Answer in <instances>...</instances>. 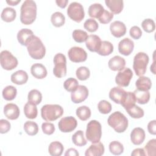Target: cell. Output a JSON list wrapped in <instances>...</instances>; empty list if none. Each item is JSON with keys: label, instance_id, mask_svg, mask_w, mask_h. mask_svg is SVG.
<instances>
[{"label": "cell", "instance_id": "51", "mask_svg": "<svg viewBox=\"0 0 156 156\" xmlns=\"http://www.w3.org/2000/svg\"><path fill=\"white\" fill-rule=\"evenodd\" d=\"M129 34H130V36L133 39L138 40L141 37L142 31L138 26H133L130 28L129 31Z\"/></svg>", "mask_w": 156, "mask_h": 156}, {"label": "cell", "instance_id": "6", "mask_svg": "<svg viewBox=\"0 0 156 156\" xmlns=\"http://www.w3.org/2000/svg\"><path fill=\"white\" fill-rule=\"evenodd\" d=\"M149 60L148 55L143 52H139L135 55L133 68L136 76H142L146 73Z\"/></svg>", "mask_w": 156, "mask_h": 156}, {"label": "cell", "instance_id": "54", "mask_svg": "<svg viewBox=\"0 0 156 156\" xmlns=\"http://www.w3.org/2000/svg\"><path fill=\"white\" fill-rule=\"evenodd\" d=\"M132 156H144L146 155L145 151L142 148L135 149L131 153Z\"/></svg>", "mask_w": 156, "mask_h": 156}, {"label": "cell", "instance_id": "55", "mask_svg": "<svg viewBox=\"0 0 156 156\" xmlns=\"http://www.w3.org/2000/svg\"><path fill=\"white\" fill-rule=\"evenodd\" d=\"M79 152L74 148H69L67 149L65 154V156H79Z\"/></svg>", "mask_w": 156, "mask_h": 156}, {"label": "cell", "instance_id": "10", "mask_svg": "<svg viewBox=\"0 0 156 156\" xmlns=\"http://www.w3.org/2000/svg\"><path fill=\"white\" fill-rule=\"evenodd\" d=\"M133 76V73L129 68H124L119 71L115 77V82L119 87H126L130 82Z\"/></svg>", "mask_w": 156, "mask_h": 156}, {"label": "cell", "instance_id": "43", "mask_svg": "<svg viewBox=\"0 0 156 156\" xmlns=\"http://www.w3.org/2000/svg\"><path fill=\"white\" fill-rule=\"evenodd\" d=\"M146 155L154 156L156 154V140H150L144 146Z\"/></svg>", "mask_w": 156, "mask_h": 156}, {"label": "cell", "instance_id": "9", "mask_svg": "<svg viewBox=\"0 0 156 156\" xmlns=\"http://www.w3.org/2000/svg\"><path fill=\"white\" fill-rule=\"evenodd\" d=\"M0 63L3 69L10 71L18 66V62L10 51L4 50L0 54Z\"/></svg>", "mask_w": 156, "mask_h": 156}, {"label": "cell", "instance_id": "23", "mask_svg": "<svg viewBox=\"0 0 156 156\" xmlns=\"http://www.w3.org/2000/svg\"><path fill=\"white\" fill-rule=\"evenodd\" d=\"M105 149L104 144L101 142L93 143L86 150L85 152V156H101L104 153Z\"/></svg>", "mask_w": 156, "mask_h": 156}, {"label": "cell", "instance_id": "49", "mask_svg": "<svg viewBox=\"0 0 156 156\" xmlns=\"http://www.w3.org/2000/svg\"><path fill=\"white\" fill-rule=\"evenodd\" d=\"M113 18V14L107 10H104L103 13L98 18L99 21L102 24H107L110 23Z\"/></svg>", "mask_w": 156, "mask_h": 156}, {"label": "cell", "instance_id": "35", "mask_svg": "<svg viewBox=\"0 0 156 156\" xmlns=\"http://www.w3.org/2000/svg\"><path fill=\"white\" fill-rule=\"evenodd\" d=\"M128 114L134 119H139L143 117L144 113V110L136 105H133L126 109Z\"/></svg>", "mask_w": 156, "mask_h": 156}, {"label": "cell", "instance_id": "50", "mask_svg": "<svg viewBox=\"0 0 156 156\" xmlns=\"http://www.w3.org/2000/svg\"><path fill=\"white\" fill-rule=\"evenodd\" d=\"M41 129L43 132L46 135H52L55 131V126L51 122H43L41 124Z\"/></svg>", "mask_w": 156, "mask_h": 156}, {"label": "cell", "instance_id": "7", "mask_svg": "<svg viewBox=\"0 0 156 156\" xmlns=\"http://www.w3.org/2000/svg\"><path fill=\"white\" fill-rule=\"evenodd\" d=\"M54 67L53 73L58 78L65 77L66 75V59L64 54L58 53L54 57Z\"/></svg>", "mask_w": 156, "mask_h": 156}, {"label": "cell", "instance_id": "2", "mask_svg": "<svg viewBox=\"0 0 156 156\" xmlns=\"http://www.w3.org/2000/svg\"><path fill=\"white\" fill-rule=\"evenodd\" d=\"M108 124L117 133L124 132L128 127V119L120 112H115L112 113L108 119Z\"/></svg>", "mask_w": 156, "mask_h": 156}, {"label": "cell", "instance_id": "36", "mask_svg": "<svg viewBox=\"0 0 156 156\" xmlns=\"http://www.w3.org/2000/svg\"><path fill=\"white\" fill-rule=\"evenodd\" d=\"M76 113L77 117L82 121H86L91 116V110L86 105H82L78 107L76 109Z\"/></svg>", "mask_w": 156, "mask_h": 156}, {"label": "cell", "instance_id": "17", "mask_svg": "<svg viewBox=\"0 0 156 156\" xmlns=\"http://www.w3.org/2000/svg\"><path fill=\"white\" fill-rule=\"evenodd\" d=\"M34 36L33 31L30 29L27 28L21 29L17 34V40L20 44L26 46Z\"/></svg>", "mask_w": 156, "mask_h": 156}, {"label": "cell", "instance_id": "3", "mask_svg": "<svg viewBox=\"0 0 156 156\" xmlns=\"http://www.w3.org/2000/svg\"><path fill=\"white\" fill-rule=\"evenodd\" d=\"M29 55L34 59L40 60L43 58L46 54V48L41 39L34 36L26 46Z\"/></svg>", "mask_w": 156, "mask_h": 156}, {"label": "cell", "instance_id": "26", "mask_svg": "<svg viewBox=\"0 0 156 156\" xmlns=\"http://www.w3.org/2000/svg\"><path fill=\"white\" fill-rule=\"evenodd\" d=\"M24 113L28 119H35L37 116L38 110L37 105L32 102L28 101L24 107Z\"/></svg>", "mask_w": 156, "mask_h": 156}, {"label": "cell", "instance_id": "30", "mask_svg": "<svg viewBox=\"0 0 156 156\" xmlns=\"http://www.w3.org/2000/svg\"><path fill=\"white\" fill-rule=\"evenodd\" d=\"M64 150L63 144L57 141L50 143L48 147V152L52 156H60Z\"/></svg>", "mask_w": 156, "mask_h": 156}, {"label": "cell", "instance_id": "8", "mask_svg": "<svg viewBox=\"0 0 156 156\" xmlns=\"http://www.w3.org/2000/svg\"><path fill=\"white\" fill-rule=\"evenodd\" d=\"M68 16L73 21L80 23L85 17L84 9L82 5L77 2H73L68 5Z\"/></svg>", "mask_w": 156, "mask_h": 156}, {"label": "cell", "instance_id": "28", "mask_svg": "<svg viewBox=\"0 0 156 156\" xmlns=\"http://www.w3.org/2000/svg\"><path fill=\"white\" fill-rule=\"evenodd\" d=\"M104 8L99 3H94L90 5L88 10V15L93 18H99L104 11Z\"/></svg>", "mask_w": 156, "mask_h": 156}, {"label": "cell", "instance_id": "34", "mask_svg": "<svg viewBox=\"0 0 156 156\" xmlns=\"http://www.w3.org/2000/svg\"><path fill=\"white\" fill-rule=\"evenodd\" d=\"M51 21L54 26L60 27L64 25L65 23V17L62 13L60 12H55L52 14Z\"/></svg>", "mask_w": 156, "mask_h": 156}, {"label": "cell", "instance_id": "58", "mask_svg": "<svg viewBox=\"0 0 156 156\" xmlns=\"http://www.w3.org/2000/svg\"><path fill=\"white\" fill-rule=\"evenodd\" d=\"M151 71L152 72V73L154 74H155V59H154V62L152 63V65L151 66Z\"/></svg>", "mask_w": 156, "mask_h": 156}, {"label": "cell", "instance_id": "48", "mask_svg": "<svg viewBox=\"0 0 156 156\" xmlns=\"http://www.w3.org/2000/svg\"><path fill=\"white\" fill-rule=\"evenodd\" d=\"M98 108L101 113L108 114L112 110V105L106 100H101L98 104Z\"/></svg>", "mask_w": 156, "mask_h": 156}, {"label": "cell", "instance_id": "27", "mask_svg": "<svg viewBox=\"0 0 156 156\" xmlns=\"http://www.w3.org/2000/svg\"><path fill=\"white\" fill-rule=\"evenodd\" d=\"M137 90L141 91H149L152 87L151 80L146 76H140L135 82Z\"/></svg>", "mask_w": 156, "mask_h": 156}, {"label": "cell", "instance_id": "4", "mask_svg": "<svg viewBox=\"0 0 156 156\" xmlns=\"http://www.w3.org/2000/svg\"><path fill=\"white\" fill-rule=\"evenodd\" d=\"M63 114V108L58 104H46L41 108V118L46 121H54Z\"/></svg>", "mask_w": 156, "mask_h": 156}, {"label": "cell", "instance_id": "5", "mask_svg": "<svg viewBox=\"0 0 156 156\" xmlns=\"http://www.w3.org/2000/svg\"><path fill=\"white\" fill-rule=\"evenodd\" d=\"M87 139L92 143L100 141L102 136V126L97 120H91L87 126L86 133Z\"/></svg>", "mask_w": 156, "mask_h": 156}, {"label": "cell", "instance_id": "37", "mask_svg": "<svg viewBox=\"0 0 156 156\" xmlns=\"http://www.w3.org/2000/svg\"><path fill=\"white\" fill-rule=\"evenodd\" d=\"M73 143L77 146H83L87 144V141L85 140L82 130H77L72 136Z\"/></svg>", "mask_w": 156, "mask_h": 156}, {"label": "cell", "instance_id": "57", "mask_svg": "<svg viewBox=\"0 0 156 156\" xmlns=\"http://www.w3.org/2000/svg\"><path fill=\"white\" fill-rule=\"evenodd\" d=\"M21 2V0H10V1H6V2L10 5H16L19 2Z\"/></svg>", "mask_w": 156, "mask_h": 156}, {"label": "cell", "instance_id": "13", "mask_svg": "<svg viewBox=\"0 0 156 156\" xmlns=\"http://www.w3.org/2000/svg\"><path fill=\"white\" fill-rule=\"evenodd\" d=\"M88 96V90L85 85H79L77 88L71 92V99L75 104H79L84 101Z\"/></svg>", "mask_w": 156, "mask_h": 156}, {"label": "cell", "instance_id": "44", "mask_svg": "<svg viewBox=\"0 0 156 156\" xmlns=\"http://www.w3.org/2000/svg\"><path fill=\"white\" fill-rule=\"evenodd\" d=\"M76 74L80 80H86L90 76V69L86 66H80L76 71Z\"/></svg>", "mask_w": 156, "mask_h": 156}, {"label": "cell", "instance_id": "29", "mask_svg": "<svg viewBox=\"0 0 156 156\" xmlns=\"http://www.w3.org/2000/svg\"><path fill=\"white\" fill-rule=\"evenodd\" d=\"M16 16V10L12 7H5L4 8L1 15V18L2 21L10 23L13 21Z\"/></svg>", "mask_w": 156, "mask_h": 156}, {"label": "cell", "instance_id": "19", "mask_svg": "<svg viewBox=\"0 0 156 156\" xmlns=\"http://www.w3.org/2000/svg\"><path fill=\"white\" fill-rule=\"evenodd\" d=\"M108 65L111 70L113 71H119L125 68L126 60L123 57L119 55H115L109 60Z\"/></svg>", "mask_w": 156, "mask_h": 156}, {"label": "cell", "instance_id": "25", "mask_svg": "<svg viewBox=\"0 0 156 156\" xmlns=\"http://www.w3.org/2000/svg\"><path fill=\"white\" fill-rule=\"evenodd\" d=\"M105 3L113 14L121 13L124 7L122 0H105Z\"/></svg>", "mask_w": 156, "mask_h": 156}, {"label": "cell", "instance_id": "21", "mask_svg": "<svg viewBox=\"0 0 156 156\" xmlns=\"http://www.w3.org/2000/svg\"><path fill=\"white\" fill-rule=\"evenodd\" d=\"M30 73L36 79H42L46 77L48 71L46 67L41 63H37L31 66Z\"/></svg>", "mask_w": 156, "mask_h": 156}, {"label": "cell", "instance_id": "15", "mask_svg": "<svg viewBox=\"0 0 156 156\" xmlns=\"http://www.w3.org/2000/svg\"><path fill=\"white\" fill-rule=\"evenodd\" d=\"M126 26L121 21H115L110 26V30L112 35L116 38L124 36L126 33Z\"/></svg>", "mask_w": 156, "mask_h": 156}, {"label": "cell", "instance_id": "12", "mask_svg": "<svg viewBox=\"0 0 156 156\" xmlns=\"http://www.w3.org/2000/svg\"><path fill=\"white\" fill-rule=\"evenodd\" d=\"M68 55L69 60L74 63L83 62L87 58V52L83 48L77 46L71 48L68 52Z\"/></svg>", "mask_w": 156, "mask_h": 156}, {"label": "cell", "instance_id": "39", "mask_svg": "<svg viewBox=\"0 0 156 156\" xmlns=\"http://www.w3.org/2000/svg\"><path fill=\"white\" fill-rule=\"evenodd\" d=\"M136 99L133 92L128 91L126 92V96H124L121 105L125 108V110L135 104Z\"/></svg>", "mask_w": 156, "mask_h": 156}, {"label": "cell", "instance_id": "46", "mask_svg": "<svg viewBox=\"0 0 156 156\" xmlns=\"http://www.w3.org/2000/svg\"><path fill=\"white\" fill-rule=\"evenodd\" d=\"M83 27L88 32H94L98 30L99 24L93 18H89L84 22Z\"/></svg>", "mask_w": 156, "mask_h": 156}, {"label": "cell", "instance_id": "42", "mask_svg": "<svg viewBox=\"0 0 156 156\" xmlns=\"http://www.w3.org/2000/svg\"><path fill=\"white\" fill-rule=\"evenodd\" d=\"M72 36L73 39L77 43H83L85 41L88 37L87 32L80 29L74 30L73 32Z\"/></svg>", "mask_w": 156, "mask_h": 156}, {"label": "cell", "instance_id": "52", "mask_svg": "<svg viewBox=\"0 0 156 156\" xmlns=\"http://www.w3.org/2000/svg\"><path fill=\"white\" fill-rule=\"evenodd\" d=\"M11 128V124L10 122H9L6 119H1L0 120V133H7Z\"/></svg>", "mask_w": 156, "mask_h": 156}, {"label": "cell", "instance_id": "18", "mask_svg": "<svg viewBox=\"0 0 156 156\" xmlns=\"http://www.w3.org/2000/svg\"><path fill=\"white\" fill-rule=\"evenodd\" d=\"M126 92L123 88L120 87H115L112 88L109 92V98L114 102L121 104Z\"/></svg>", "mask_w": 156, "mask_h": 156}, {"label": "cell", "instance_id": "14", "mask_svg": "<svg viewBox=\"0 0 156 156\" xmlns=\"http://www.w3.org/2000/svg\"><path fill=\"white\" fill-rule=\"evenodd\" d=\"M134 48L133 41L129 38L122 39L118 43V51L120 54L127 56L133 51Z\"/></svg>", "mask_w": 156, "mask_h": 156}, {"label": "cell", "instance_id": "22", "mask_svg": "<svg viewBox=\"0 0 156 156\" xmlns=\"http://www.w3.org/2000/svg\"><path fill=\"white\" fill-rule=\"evenodd\" d=\"M100 37L96 35H90L85 41L86 46L91 52H97L101 44Z\"/></svg>", "mask_w": 156, "mask_h": 156}, {"label": "cell", "instance_id": "56", "mask_svg": "<svg viewBox=\"0 0 156 156\" xmlns=\"http://www.w3.org/2000/svg\"><path fill=\"white\" fill-rule=\"evenodd\" d=\"M55 2L58 6H59L62 9H64L66 7L68 1V0H56Z\"/></svg>", "mask_w": 156, "mask_h": 156}, {"label": "cell", "instance_id": "41", "mask_svg": "<svg viewBox=\"0 0 156 156\" xmlns=\"http://www.w3.org/2000/svg\"><path fill=\"white\" fill-rule=\"evenodd\" d=\"M109 151L112 154L119 155L123 153L124 146L120 142L118 141H113L109 144Z\"/></svg>", "mask_w": 156, "mask_h": 156}, {"label": "cell", "instance_id": "47", "mask_svg": "<svg viewBox=\"0 0 156 156\" xmlns=\"http://www.w3.org/2000/svg\"><path fill=\"white\" fill-rule=\"evenodd\" d=\"M141 26L143 29L147 33L152 32L155 29V22L151 18H147L144 20L141 23Z\"/></svg>", "mask_w": 156, "mask_h": 156}, {"label": "cell", "instance_id": "38", "mask_svg": "<svg viewBox=\"0 0 156 156\" xmlns=\"http://www.w3.org/2000/svg\"><path fill=\"white\" fill-rule=\"evenodd\" d=\"M24 130L25 132L30 135H35L38 132V124L32 121H27L24 124Z\"/></svg>", "mask_w": 156, "mask_h": 156}, {"label": "cell", "instance_id": "16", "mask_svg": "<svg viewBox=\"0 0 156 156\" xmlns=\"http://www.w3.org/2000/svg\"><path fill=\"white\" fill-rule=\"evenodd\" d=\"M20 111L17 105L13 103L7 104L4 107V114L7 118L15 120L18 118Z\"/></svg>", "mask_w": 156, "mask_h": 156}, {"label": "cell", "instance_id": "40", "mask_svg": "<svg viewBox=\"0 0 156 156\" xmlns=\"http://www.w3.org/2000/svg\"><path fill=\"white\" fill-rule=\"evenodd\" d=\"M28 101L38 105L42 101V94L40 91L36 89L30 90L27 95Z\"/></svg>", "mask_w": 156, "mask_h": 156}, {"label": "cell", "instance_id": "33", "mask_svg": "<svg viewBox=\"0 0 156 156\" xmlns=\"http://www.w3.org/2000/svg\"><path fill=\"white\" fill-rule=\"evenodd\" d=\"M2 94L5 100L12 101L16 96L17 90L15 87L12 85H8L3 89Z\"/></svg>", "mask_w": 156, "mask_h": 156}, {"label": "cell", "instance_id": "31", "mask_svg": "<svg viewBox=\"0 0 156 156\" xmlns=\"http://www.w3.org/2000/svg\"><path fill=\"white\" fill-rule=\"evenodd\" d=\"M133 93L136 101L140 104H147L150 100L151 95L149 91H141L136 89L133 91Z\"/></svg>", "mask_w": 156, "mask_h": 156}, {"label": "cell", "instance_id": "45", "mask_svg": "<svg viewBox=\"0 0 156 156\" xmlns=\"http://www.w3.org/2000/svg\"><path fill=\"white\" fill-rule=\"evenodd\" d=\"M78 86L79 82L77 80L73 77L67 79L63 83V87L65 89L69 92H73L77 88Z\"/></svg>", "mask_w": 156, "mask_h": 156}, {"label": "cell", "instance_id": "32", "mask_svg": "<svg viewBox=\"0 0 156 156\" xmlns=\"http://www.w3.org/2000/svg\"><path fill=\"white\" fill-rule=\"evenodd\" d=\"M113 51V45L108 41H102L99 49L96 52L99 55L102 56L108 55Z\"/></svg>", "mask_w": 156, "mask_h": 156}, {"label": "cell", "instance_id": "20", "mask_svg": "<svg viewBox=\"0 0 156 156\" xmlns=\"http://www.w3.org/2000/svg\"><path fill=\"white\" fill-rule=\"evenodd\" d=\"M146 136L144 130L141 127L134 128L130 133V140L135 145H140L144 141Z\"/></svg>", "mask_w": 156, "mask_h": 156}, {"label": "cell", "instance_id": "11", "mask_svg": "<svg viewBox=\"0 0 156 156\" xmlns=\"http://www.w3.org/2000/svg\"><path fill=\"white\" fill-rule=\"evenodd\" d=\"M77 126V121L73 116H65L62 118L58 123L59 130L64 133L73 131Z\"/></svg>", "mask_w": 156, "mask_h": 156}, {"label": "cell", "instance_id": "1", "mask_svg": "<svg viewBox=\"0 0 156 156\" xmlns=\"http://www.w3.org/2000/svg\"><path fill=\"white\" fill-rule=\"evenodd\" d=\"M37 4L32 0L23 2L20 9V21L25 25L33 23L37 18Z\"/></svg>", "mask_w": 156, "mask_h": 156}, {"label": "cell", "instance_id": "53", "mask_svg": "<svg viewBox=\"0 0 156 156\" xmlns=\"http://www.w3.org/2000/svg\"><path fill=\"white\" fill-rule=\"evenodd\" d=\"M147 130L149 133L155 135L156 134V121H151L147 124Z\"/></svg>", "mask_w": 156, "mask_h": 156}, {"label": "cell", "instance_id": "24", "mask_svg": "<svg viewBox=\"0 0 156 156\" xmlns=\"http://www.w3.org/2000/svg\"><path fill=\"white\" fill-rule=\"evenodd\" d=\"M28 74L24 70H18L11 75V81L16 85H23L28 80Z\"/></svg>", "mask_w": 156, "mask_h": 156}]
</instances>
